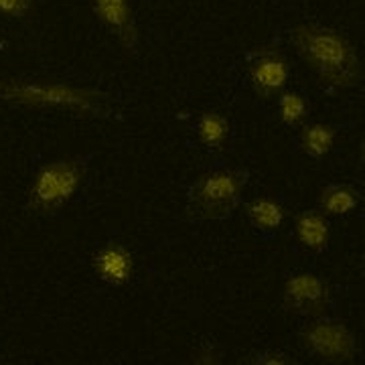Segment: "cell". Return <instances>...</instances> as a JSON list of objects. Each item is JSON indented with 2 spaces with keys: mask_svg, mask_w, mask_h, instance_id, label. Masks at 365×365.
<instances>
[{
  "mask_svg": "<svg viewBox=\"0 0 365 365\" xmlns=\"http://www.w3.org/2000/svg\"><path fill=\"white\" fill-rule=\"evenodd\" d=\"M248 71L252 88L264 100H270L284 90L290 76L288 59L272 47H262L250 53Z\"/></svg>",
  "mask_w": 365,
  "mask_h": 365,
  "instance_id": "cell-6",
  "label": "cell"
},
{
  "mask_svg": "<svg viewBox=\"0 0 365 365\" xmlns=\"http://www.w3.org/2000/svg\"><path fill=\"white\" fill-rule=\"evenodd\" d=\"M0 96L4 100H14L35 106H63L79 110H96V93L71 90L57 83H2Z\"/></svg>",
  "mask_w": 365,
  "mask_h": 365,
  "instance_id": "cell-4",
  "label": "cell"
},
{
  "mask_svg": "<svg viewBox=\"0 0 365 365\" xmlns=\"http://www.w3.org/2000/svg\"><path fill=\"white\" fill-rule=\"evenodd\" d=\"M230 122L217 112H205L197 120V138L209 150H222L230 140Z\"/></svg>",
  "mask_w": 365,
  "mask_h": 365,
  "instance_id": "cell-13",
  "label": "cell"
},
{
  "mask_svg": "<svg viewBox=\"0 0 365 365\" xmlns=\"http://www.w3.org/2000/svg\"><path fill=\"white\" fill-rule=\"evenodd\" d=\"M246 215L256 230L272 234V232H278L280 225L284 223L287 211L272 197H256L246 205Z\"/></svg>",
  "mask_w": 365,
  "mask_h": 365,
  "instance_id": "cell-11",
  "label": "cell"
},
{
  "mask_svg": "<svg viewBox=\"0 0 365 365\" xmlns=\"http://www.w3.org/2000/svg\"><path fill=\"white\" fill-rule=\"evenodd\" d=\"M256 364H268V365H274V364H290V359H288L284 353L280 351H264L258 355V359H256Z\"/></svg>",
  "mask_w": 365,
  "mask_h": 365,
  "instance_id": "cell-17",
  "label": "cell"
},
{
  "mask_svg": "<svg viewBox=\"0 0 365 365\" xmlns=\"http://www.w3.org/2000/svg\"><path fill=\"white\" fill-rule=\"evenodd\" d=\"M278 114L287 126H299L309 114V104L297 91H284L278 96Z\"/></svg>",
  "mask_w": 365,
  "mask_h": 365,
  "instance_id": "cell-15",
  "label": "cell"
},
{
  "mask_svg": "<svg viewBox=\"0 0 365 365\" xmlns=\"http://www.w3.org/2000/svg\"><path fill=\"white\" fill-rule=\"evenodd\" d=\"M335 128L329 124H309L299 136L300 148L311 158H323L331 153L335 144Z\"/></svg>",
  "mask_w": 365,
  "mask_h": 365,
  "instance_id": "cell-14",
  "label": "cell"
},
{
  "mask_svg": "<svg viewBox=\"0 0 365 365\" xmlns=\"http://www.w3.org/2000/svg\"><path fill=\"white\" fill-rule=\"evenodd\" d=\"M284 307L300 317H321L329 304V284L309 272L294 274L284 284Z\"/></svg>",
  "mask_w": 365,
  "mask_h": 365,
  "instance_id": "cell-7",
  "label": "cell"
},
{
  "mask_svg": "<svg viewBox=\"0 0 365 365\" xmlns=\"http://www.w3.org/2000/svg\"><path fill=\"white\" fill-rule=\"evenodd\" d=\"M294 230L307 250L323 252L329 246V222L321 211H302L294 222Z\"/></svg>",
  "mask_w": 365,
  "mask_h": 365,
  "instance_id": "cell-10",
  "label": "cell"
},
{
  "mask_svg": "<svg viewBox=\"0 0 365 365\" xmlns=\"http://www.w3.org/2000/svg\"><path fill=\"white\" fill-rule=\"evenodd\" d=\"M33 0H0V13L11 16V19H21L29 13Z\"/></svg>",
  "mask_w": 365,
  "mask_h": 365,
  "instance_id": "cell-16",
  "label": "cell"
},
{
  "mask_svg": "<svg viewBox=\"0 0 365 365\" xmlns=\"http://www.w3.org/2000/svg\"><path fill=\"white\" fill-rule=\"evenodd\" d=\"M93 272L106 284L124 287L134 276V258L130 250L116 242L102 246L93 256Z\"/></svg>",
  "mask_w": 365,
  "mask_h": 365,
  "instance_id": "cell-8",
  "label": "cell"
},
{
  "mask_svg": "<svg viewBox=\"0 0 365 365\" xmlns=\"http://www.w3.org/2000/svg\"><path fill=\"white\" fill-rule=\"evenodd\" d=\"M93 13L104 23L126 49H136L138 43V29L134 21V13L128 0H91Z\"/></svg>",
  "mask_w": 365,
  "mask_h": 365,
  "instance_id": "cell-9",
  "label": "cell"
},
{
  "mask_svg": "<svg viewBox=\"0 0 365 365\" xmlns=\"http://www.w3.org/2000/svg\"><path fill=\"white\" fill-rule=\"evenodd\" d=\"M302 345L327 361H349L355 355V337L349 327L337 319H317L302 331Z\"/></svg>",
  "mask_w": 365,
  "mask_h": 365,
  "instance_id": "cell-5",
  "label": "cell"
},
{
  "mask_svg": "<svg viewBox=\"0 0 365 365\" xmlns=\"http://www.w3.org/2000/svg\"><path fill=\"white\" fill-rule=\"evenodd\" d=\"M359 205V193L349 185H327L319 195V207L325 215H347Z\"/></svg>",
  "mask_w": 365,
  "mask_h": 365,
  "instance_id": "cell-12",
  "label": "cell"
},
{
  "mask_svg": "<svg viewBox=\"0 0 365 365\" xmlns=\"http://www.w3.org/2000/svg\"><path fill=\"white\" fill-rule=\"evenodd\" d=\"M86 177L79 160H55L35 175L29 189V207L37 213H53L76 195Z\"/></svg>",
  "mask_w": 365,
  "mask_h": 365,
  "instance_id": "cell-3",
  "label": "cell"
},
{
  "mask_svg": "<svg viewBox=\"0 0 365 365\" xmlns=\"http://www.w3.org/2000/svg\"><path fill=\"white\" fill-rule=\"evenodd\" d=\"M290 43L300 59L333 88L347 90L361 81V61L339 31L321 25H299L290 31Z\"/></svg>",
  "mask_w": 365,
  "mask_h": 365,
  "instance_id": "cell-1",
  "label": "cell"
},
{
  "mask_svg": "<svg viewBox=\"0 0 365 365\" xmlns=\"http://www.w3.org/2000/svg\"><path fill=\"white\" fill-rule=\"evenodd\" d=\"M248 173L220 169L205 173L189 189V205L205 220L230 217L242 201Z\"/></svg>",
  "mask_w": 365,
  "mask_h": 365,
  "instance_id": "cell-2",
  "label": "cell"
}]
</instances>
